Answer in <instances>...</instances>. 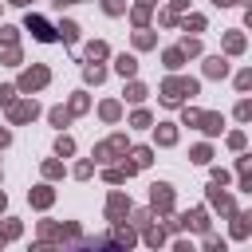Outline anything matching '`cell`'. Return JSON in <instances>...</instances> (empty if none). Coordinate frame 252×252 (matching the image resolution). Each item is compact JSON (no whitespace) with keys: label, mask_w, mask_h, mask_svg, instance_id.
<instances>
[{"label":"cell","mask_w":252,"mask_h":252,"mask_svg":"<svg viewBox=\"0 0 252 252\" xmlns=\"http://www.w3.org/2000/svg\"><path fill=\"white\" fill-rule=\"evenodd\" d=\"M134 244V228H114L106 236H94V240H79L71 252H130Z\"/></svg>","instance_id":"6da1fadb"},{"label":"cell","mask_w":252,"mask_h":252,"mask_svg":"<svg viewBox=\"0 0 252 252\" xmlns=\"http://www.w3.org/2000/svg\"><path fill=\"white\" fill-rule=\"evenodd\" d=\"M185 94H197V79H165L161 83V102L165 106H177Z\"/></svg>","instance_id":"7a4b0ae2"},{"label":"cell","mask_w":252,"mask_h":252,"mask_svg":"<svg viewBox=\"0 0 252 252\" xmlns=\"http://www.w3.org/2000/svg\"><path fill=\"white\" fill-rule=\"evenodd\" d=\"M47 83H51V71H47L43 63H35V67H28V71L20 75V83H16V87H20V91H28V94H35V91H43Z\"/></svg>","instance_id":"3957f363"},{"label":"cell","mask_w":252,"mask_h":252,"mask_svg":"<svg viewBox=\"0 0 252 252\" xmlns=\"http://www.w3.org/2000/svg\"><path fill=\"white\" fill-rule=\"evenodd\" d=\"M150 209L154 213H169L173 209V185H165V181L150 185Z\"/></svg>","instance_id":"277c9868"},{"label":"cell","mask_w":252,"mask_h":252,"mask_svg":"<svg viewBox=\"0 0 252 252\" xmlns=\"http://www.w3.org/2000/svg\"><path fill=\"white\" fill-rule=\"evenodd\" d=\"M24 28H28V32H32L39 43H51V39H59V28H51L43 16H28V20H24Z\"/></svg>","instance_id":"5b68a950"},{"label":"cell","mask_w":252,"mask_h":252,"mask_svg":"<svg viewBox=\"0 0 252 252\" xmlns=\"http://www.w3.org/2000/svg\"><path fill=\"white\" fill-rule=\"evenodd\" d=\"M35 114H39V102H35V98H24V102H12V106H8V122H12V126L32 122Z\"/></svg>","instance_id":"8992f818"},{"label":"cell","mask_w":252,"mask_h":252,"mask_svg":"<svg viewBox=\"0 0 252 252\" xmlns=\"http://www.w3.org/2000/svg\"><path fill=\"white\" fill-rule=\"evenodd\" d=\"M118 154H126V134H114V138H106V142L94 146V161H110Z\"/></svg>","instance_id":"52a82bcc"},{"label":"cell","mask_w":252,"mask_h":252,"mask_svg":"<svg viewBox=\"0 0 252 252\" xmlns=\"http://www.w3.org/2000/svg\"><path fill=\"white\" fill-rule=\"evenodd\" d=\"M126 213H130V197H126V193H110V201H106V217H110V220H122Z\"/></svg>","instance_id":"ba28073f"},{"label":"cell","mask_w":252,"mask_h":252,"mask_svg":"<svg viewBox=\"0 0 252 252\" xmlns=\"http://www.w3.org/2000/svg\"><path fill=\"white\" fill-rule=\"evenodd\" d=\"M209 201H213V209H220V213H236L232 197H228V193H220V185H217V181L209 185Z\"/></svg>","instance_id":"9c48e42d"},{"label":"cell","mask_w":252,"mask_h":252,"mask_svg":"<svg viewBox=\"0 0 252 252\" xmlns=\"http://www.w3.org/2000/svg\"><path fill=\"white\" fill-rule=\"evenodd\" d=\"M181 224L193 228V232H209V213H205V209H193V213L181 217Z\"/></svg>","instance_id":"30bf717a"},{"label":"cell","mask_w":252,"mask_h":252,"mask_svg":"<svg viewBox=\"0 0 252 252\" xmlns=\"http://www.w3.org/2000/svg\"><path fill=\"white\" fill-rule=\"evenodd\" d=\"M205 75H209V79H224V75H228V59H224V55H209V59H205Z\"/></svg>","instance_id":"8fae6325"},{"label":"cell","mask_w":252,"mask_h":252,"mask_svg":"<svg viewBox=\"0 0 252 252\" xmlns=\"http://www.w3.org/2000/svg\"><path fill=\"white\" fill-rule=\"evenodd\" d=\"M28 201H32L35 209H47V205L55 201V193H51V185H35V189L28 193Z\"/></svg>","instance_id":"7c38bea8"},{"label":"cell","mask_w":252,"mask_h":252,"mask_svg":"<svg viewBox=\"0 0 252 252\" xmlns=\"http://www.w3.org/2000/svg\"><path fill=\"white\" fill-rule=\"evenodd\" d=\"M114 71H118L122 79H130V75H138V59H134V55H118V59H114Z\"/></svg>","instance_id":"4fadbf2b"},{"label":"cell","mask_w":252,"mask_h":252,"mask_svg":"<svg viewBox=\"0 0 252 252\" xmlns=\"http://www.w3.org/2000/svg\"><path fill=\"white\" fill-rule=\"evenodd\" d=\"M197 126H201L205 134H220V126H224V118H220V114H205V110H201V122H197Z\"/></svg>","instance_id":"5bb4252c"},{"label":"cell","mask_w":252,"mask_h":252,"mask_svg":"<svg viewBox=\"0 0 252 252\" xmlns=\"http://www.w3.org/2000/svg\"><path fill=\"white\" fill-rule=\"evenodd\" d=\"M173 142H177V126L173 122H161L158 126V146H173Z\"/></svg>","instance_id":"9a60e30c"},{"label":"cell","mask_w":252,"mask_h":252,"mask_svg":"<svg viewBox=\"0 0 252 252\" xmlns=\"http://www.w3.org/2000/svg\"><path fill=\"white\" fill-rule=\"evenodd\" d=\"M252 232V213H236V220H232V236H248Z\"/></svg>","instance_id":"2e32d148"},{"label":"cell","mask_w":252,"mask_h":252,"mask_svg":"<svg viewBox=\"0 0 252 252\" xmlns=\"http://www.w3.org/2000/svg\"><path fill=\"white\" fill-rule=\"evenodd\" d=\"M59 39H63V43H75V39H79V24H75V20H63V24H59Z\"/></svg>","instance_id":"e0dca14e"},{"label":"cell","mask_w":252,"mask_h":252,"mask_svg":"<svg viewBox=\"0 0 252 252\" xmlns=\"http://www.w3.org/2000/svg\"><path fill=\"white\" fill-rule=\"evenodd\" d=\"M224 51H228V55H240V51H244V35H240V32H228V35H224Z\"/></svg>","instance_id":"ac0fdd59"},{"label":"cell","mask_w":252,"mask_h":252,"mask_svg":"<svg viewBox=\"0 0 252 252\" xmlns=\"http://www.w3.org/2000/svg\"><path fill=\"white\" fill-rule=\"evenodd\" d=\"M83 79H87V83H94V87H98V83H102V79H106V67H98V63H87V67H83Z\"/></svg>","instance_id":"d6986e66"},{"label":"cell","mask_w":252,"mask_h":252,"mask_svg":"<svg viewBox=\"0 0 252 252\" xmlns=\"http://www.w3.org/2000/svg\"><path fill=\"white\" fill-rule=\"evenodd\" d=\"M98 114H102V122H118V114H122V106H118L114 98H106V102L98 106Z\"/></svg>","instance_id":"ffe728a7"},{"label":"cell","mask_w":252,"mask_h":252,"mask_svg":"<svg viewBox=\"0 0 252 252\" xmlns=\"http://www.w3.org/2000/svg\"><path fill=\"white\" fill-rule=\"evenodd\" d=\"M161 59H165V67H169V71H177V67L185 63V51H181V47H169V51H165Z\"/></svg>","instance_id":"44dd1931"},{"label":"cell","mask_w":252,"mask_h":252,"mask_svg":"<svg viewBox=\"0 0 252 252\" xmlns=\"http://www.w3.org/2000/svg\"><path fill=\"white\" fill-rule=\"evenodd\" d=\"M146 94H150V91H146L142 83H130V87H126V102H146Z\"/></svg>","instance_id":"7402d4cb"},{"label":"cell","mask_w":252,"mask_h":252,"mask_svg":"<svg viewBox=\"0 0 252 252\" xmlns=\"http://www.w3.org/2000/svg\"><path fill=\"white\" fill-rule=\"evenodd\" d=\"M130 158H134V165L142 169V165H150V161H154V150H150V146H138V150H134Z\"/></svg>","instance_id":"603a6c76"},{"label":"cell","mask_w":252,"mask_h":252,"mask_svg":"<svg viewBox=\"0 0 252 252\" xmlns=\"http://www.w3.org/2000/svg\"><path fill=\"white\" fill-rule=\"evenodd\" d=\"M16 236H20V220H4L0 224V244L4 240H16Z\"/></svg>","instance_id":"cb8c5ba5"},{"label":"cell","mask_w":252,"mask_h":252,"mask_svg":"<svg viewBox=\"0 0 252 252\" xmlns=\"http://www.w3.org/2000/svg\"><path fill=\"white\" fill-rule=\"evenodd\" d=\"M130 20H134V28H146V24H150V8H146V4H138V8L130 12Z\"/></svg>","instance_id":"d4e9b609"},{"label":"cell","mask_w":252,"mask_h":252,"mask_svg":"<svg viewBox=\"0 0 252 252\" xmlns=\"http://www.w3.org/2000/svg\"><path fill=\"white\" fill-rule=\"evenodd\" d=\"M134 47H142V51H146V47H154V32L138 28V32H134Z\"/></svg>","instance_id":"484cf974"},{"label":"cell","mask_w":252,"mask_h":252,"mask_svg":"<svg viewBox=\"0 0 252 252\" xmlns=\"http://www.w3.org/2000/svg\"><path fill=\"white\" fill-rule=\"evenodd\" d=\"M87 106H91V98H87V94L79 91V94H71V106H67V110H71V114H83Z\"/></svg>","instance_id":"4316f807"},{"label":"cell","mask_w":252,"mask_h":252,"mask_svg":"<svg viewBox=\"0 0 252 252\" xmlns=\"http://www.w3.org/2000/svg\"><path fill=\"white\" fill-rule=\"evenodd\" d=\"M47 118H51V126H67V122H71V110H67V106H55Z\"/></svg>","instance_id":"83f0119b"},{"label":"cell","mask_w":252,"mask_h":252,"mask_svg":"<svg viewBox=\"0 0 252 252\" xmlns=\"http://www.w3.org/2000/svg\"><path fill=\"white\" fill-rule=\"evenodd\" d=\"M189 158H193L197 165H209V158H213V150H209V146H193V150H189Z\"/></svg>","instance_id":"f1b7e54d"},{"label":"cell","mask_w":252,"mask_h":252,"mask_svg":"<svg viewBox=\"0 0 252 252\" xmlns=\"http://www.w3.org/2000/svg\"><path fill=\"white\" fill-rule=\"evenodd\" d=\"M146 244L150 248H161L165 244V228H146Z\"/></svg>","instance_id":"f546056e"},{"label":"cell","mask_w":252,"mask_h":252,"mask_svg":"<svg viewBox=\"0 0 252 252\" xmlns=\"http://www.w3.org/2000/svg\"><path fill=\"white\" fill-rule=\"evenodd\" d=\"M150 217H154V209H138V213H134V228L146 232V228H150Z\"/></svg>","instance_id":"4dcf8cb0"},{"label":"cell","mask_w":252,"mask_h":252,"mask_svg":"<svg viewBox=\"0 0 252 252\" xmlns=\"http://www.w3.org/2000/svg\"><path fill=\"white\" fill-rule=\"evenodd\" d=\"M106 51H110V47H106L102 39H94V43H87V55H91V59H102Z\"/></svg>","instance_id":"1f68e13d"},{"label":"cell","mask_w":252,"mask_h":252,"mask_svg":"<svg viewBox=\"0 0 252 252\" xmlns=\"http://www.w3.org/2000/svg\"><path fill=\"white\" fill-rule=\"evenodd\" d=\"M154 118H150V110H134V118H130V126H138V130H146Z\"/></svg>","instance_id":"d6a6232c"},{"label":"cell","mask_w":252,"mask_h":252,"mask_svg":"<svg viewBox=\"0 0 252 252\" xmlns=\"http://www.w3.org/2000/svg\"><path fill=\"white\" fill-rule=\"evenodd\" d=\"M55 154H59V158H67V154H75V142H71V138L63 134V138L55 142Z\"/></svg>","instance_id":"836d02e7"},{"label":"cell","mask_w":252,"mask_h":252,"mask_svg":"<svg viewBox=\"0 0 252 252\" xmlns=\"http://www.w3.org/2000/svg\"><path fill=\"white\" fill-rule=\"evenodd\" d=\"M102 12H106V16H122L126 4H122V0H102Z\"/></svg>","instance_id":"e575fe53"},{"label":"cell","mask_w":252,"mask_h":252,"mask_svg":"<svg viewBox=\"0 0 252 252\" xmlns=\"http://www.w3.org/2000/svg\"><path fill=\"white\" fill-rule=\"evenodd\" d=\"M0 43H4V47H16V28L4 24V28H0Z\"/></svg>","instance_id":"d590c367"},{"label":"cell","mask_w":252,"mask_h":252,"mask_svg":"<svg viewBox=\"0 0 252 252\" xmlns=\"http://www.w3.org/2000/svg\"><path fill=\"white\" fill-rule=\"evenodd\" d=\"M0 59H4L8 67H20V51H16V47H4V51H0Z\"/></svg>","instance_id":"8d00e7d4"},{"label":"cell","mask_w":252,"mask_h":252,"mask_svg":"<svg viewBox=\"0 0 252 252\" xmlns=\"http://www.w3.org/2000/svg\"><path fill=\"white\" fill-rule=\"evenodd\" d=\"M236 91H252V67L236 75Z\"/></svg>","instance_id":"74e56055"},{"label":"cell","mask_w":252,"mask_h":252,"mask_svg":"<svg viewBox=\"0 0 252 252\" xmlns=\"http://www.w3.org/2000/svg\"><path fill=\"white\" fill-rule=\"evenodd\" d=\"M16 91L20 87H0V106H12L16 102Z\"/></svg>","instance_id":"f35d334b"},{"label":"cell","mask_w":252,"mask_h":252,"mask_svg":"<svg viewBox=\"0 0 252 252\" xmlns=\"http://www.w3.org/2000/svg\"><path fill=\"white\" fill-rule=\"evenodd\" d=\"M205 28V16H185V32H201Z\"/></svg>","instance_id":"ab89813d"},{"label":"cell","mask_w":252,"mask_h":252,"mask_svg":"<svg viewBox=\"0 0 252 252\" xmlns=\"http://www.w3.org/2000/svg\"><path fill=\"white\" fill-rule=\"evenodd\" d=\"M181 51L185 55H201V39H181Z\"/></svg>","instance_id":"60d3db41"},{"label":"cell","mask_w":252,"mask_h":252,"mask_svg":"<svg viewBox=\"0 0 252 252\" xmlns=\"http://www.w3.org/2000/svg\"><path fill=\"white\" fill-rule=\"evenodd\" d=\"M43 177H63V165L59 161H43Z\"/></svg>","instance_id":"b9f144b4"},{"label":"cell","mask_w":252,"mask_h":252,"mask_svg":"<svg viewBox=\"0 0 252 252\" xmlns=\"http://www.w3.org/2000/svg\"><path fill=\"white\" fill-rule=\"evenodd\" d=\"M236 118H240V122H248V118H252V102H248V98H244V102H236Z\"/></svg>","instance_id":"7bdbcfd3"},{"label":"cell","mask_w":252,"mask_h":252,"mask_svg":"<svg viewBox=\"0 0 252 252\" xmlns=\"http://www.w3.org/2000/svg\"><path fill=\"white\" fill-rule=\"evenodd\" d=\"M205 252H224V240L220 236H205Z\"/></svg>","instance_id":"ee69618b"},{"label":"cell","mask_w":252,"mask_h":252,"mask_svg":"<svg viewBox=\"0 0 252 252\" xmlns=\"http://www.w3.org/2000/svg\"><path fill=\"white\" fill-rule=\"evenodd\" d=\"M91 173H94V161H79L75 165V177H91Z\"/></svg>","instance_id":"f6af8a7d"},{"label":"cell","mask_w":252,"mask_h":252,"mask_svg":"<svg viewBox=\"0 0 252 252\" xmlns=\"http://www.w3.org/2000/svg\"><path fill=\"white\" fill-rule=\"evenodd\" d=\"M106 181H110V185H122V181H126V169H106Z\"/></svg>","instance_id":"bcb514c9"},{"label":"cell","mask_w":252,"mask_h":252,"mask_svg":"<svg viewBox=\"0 0 252 252\" xmlns=\"http://www.w3.org/2000/svg\"><path fill=\"white\" fill-rule=\"evenodd\" d=\"M228 146H232V150H244V134L232 130V134H228Z\"/></svg>","instance_id":"7dc6e473"},{"label":"cell","mask_w":252,"mask_h":252,"mask_svg":"<svg viewBox=\"0 0 252 252\" xmlns=\"http://www.w3.org/2000/svg\"><path fill=\"white\" fill-rule=\"evenodd\" d=\"M240 189L252 193V169H240Z\"/></svg>","instance_id":"c3c4849f"},{"label":"cell","mask_w":252,"mask_h":252,"mask_svg":"<svg viewBox=\"0 0 252 252\" xmlns=\"http://www.w3.org/2000/svg\"><path fill=\"white\" fill-rule=\"evenodd\" d=\"M213 181L217 185H228V169H213Z\"/></svg>","instance_id":"681fc988"},{"label":"cell","mask_w":252,"mask_h":252,"mask_svg":"<svg viewBox=\"0 0 252 252\" xmlns=\"http://www.w3.org/2000/svg\"><path fill=\"white\" fill-rule=\"evenodd\" d=\"M189 8V0H169V12H185Z\"/></svg>","instance_id":"f907efd6"},{"label":"cell","mask_w":252,"mask_h":252,"mask_svg":"<svg viewBox=\"0 0 252 252\" xmlns=\"http://www.w3.org/2000/svg\"><path fill=\"white\" fill-rule=\"evenodd\" d=\"M173 252H197V248H193L189 240H177V244H173Z\"/></svg>","instance_id":"816d5d0a"},{"label":"cell","mask_w":252,"mask_h":252,"mask_svg":"<svg viewBox=\"0 0 252 252\" xmlns=\"http://www.w3.org/2000/svg\"><path fill=\"white\" fill-rule=\"evenodd\" d=\"M32 252H59V248H51V244H47V240H39V244H35V248H32Z\"/></svg>","instance_id":"f5cc1de1"},{"label":"cell","mask_w":252,"mask_h":252,"mask_svg":"<svg viewBox=\"0 0 252 252\" xmlns=\"http://www.w3.org/2000/svg\"><path fill=\"white\" fill-rule=\"evenodd\" d=\"M8 142H12V134H8V130H4V126H0V150H4V146H8Z\"/></svg>","instance_id":"db71d44e"},{"label":"cell","mask_w":252,"mask_h":252,"mask_svg":"<svg viewBox=\"0 0 252 252\" xmlns=\"http://www.w3.org/2000/svg\"><path fill=\"white\" fill-rule=\"evenodd\" d=\"M67 4H83V0H55V8H67Z\"/></svg>","instance_id":"11a10c76"},{"label":"cell","mask_w":252,"mask_h":252,"mask_svg":"<svg viewBox=\"0 0 252 252\" xmlns=\"http://www.w3.org/2000/svg\"><path fill=\"white\" fill-rule=\"evenodd\" d=\"M213 4H217V8H232L236 0H213Z\"/></svg>","instance_id":"9f6ffc18"},{"label":"cell","mask_w":252,"mask_h":252,"mask_svg":"<svg viewBox=\"0 0 252 252\" xmlns=\"http://www.w3.org/2000/svg\"><path fill=\"white\" fill-rule=\"evenodd\" d=\"M142 4H146V8H154V4H158V0H142Z\"/></svg>","instance_id":"6f0895ef"},{"label":"cell","mask_w":252,"mask_h":252,"mask_svg":"<svg viewBox=\"0 0 252 252\" xmlns=\"http://www.w3.org/2000/svg\"><path fill=\"white\" fill-rule=\"evenodd\" d=\"M4 205H8V201H4V193H0V213H4Z\"/></svg>","instance_id":"680465c9"},{"label":"cell","mask_w":252,"mask_h":252,"mask_svg":"<svg viewBox=\"0 0 252 252\" xmlns=\"http://www.w3.org/2000/svg\"><path fill=\"white\" fill-rule=\"evenodd\" d=\"M236 4H248V8H252V0H236Z\"/></svg>","instance_id":"91938a15"},{"label":"cell","mask_w":252,"mask_h":252,"mask_svg":"<svg viewBox=\"0 0 252 252\" xmlns=\"http://www.w3.org/2000/svg\"><path fill=\"white\" fill-rule=\"evenodd\" d=\"M8 4H28V0H8Z\"/></svg>","instance_id":"94428289"},{"label":"cell","mask_w":252,"mask_h":252,"mask_svg":"<svg viewBox=\"0 0 252 252\" xmlns=\"http://www.w3.org/2000/svg\"><path fill=\"white\" fill-rule=\"evenodd\" d=\"M248 28H252V8H248Z\"/></svg>","instance_id":"6125c7cd"}]
</instances>
